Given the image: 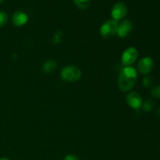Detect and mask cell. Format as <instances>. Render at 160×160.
<instances>
[{
  "label": "cell",
  "mask_w": 160,
  "mask_h": 160,
  "mask_svg": "<svg viewBox=\"0 0 160 160\" xmlns=\"http://www.w3.org/2000/svg\"><path fill=\"white\" fill-rule=\"evenodd\" d=\"M151 95L154 98H160V86H154L151 90Z\"/></svg>",
  "instance_id": "15"
},
{
  "label": "cell",
  "mask_w": 160,
  "mask_h": 160,
  "mask_svg": "<svg viewBox=\"0 0 160 160\" xmlns=\"http://www.w3.org/2000/svg\"><path fill=\"white\" fill-rule=\"evenodd\" d=\"M8 21V15L4 11H0V27L6 25Z\"/></svg>",
  "instance_id": "13"
},
{
  "label": "cell",
  "mask_w": 160,
  "mask_h": 160,
  "mask_svg": "<svg viewBox=\"0 0 160 160\" xmlns=\"http://www.w3.org/2000/svg\"><path fill=\"white\" fill-rule=\"evenodd\" d=\"M0 160H10V159H9L8 158H0Z\"/></svg>",
  "instance_id": "18"
},
{
  "label": "cell",
  "mask_w": 160,
  "mask_h": 160,
  "mask_svg": "<svg viewBox=\"0 0 160 160\" xmlns=\"http://www.w3.org/2000/svg\"><path fill=\"white\" fill-rule=\"evenodd\" d=\"M3 1H4V0H0V3L3 2Z\"/></svg>",
  "instance_id": "20"
},
{
  "label": "cell",
  "mask_w": 160,
  "mask_h": 160,
  "mask_svg": "<svg viewBox=\"0 0 160 160\" xmlns=\"http://www.w3.org/2000/svg\"><path fill=\"white\" fill-rule=\"evenodd\" d=\"M138 81V73L132 67H126L121 70L118 77L117 85L121 92H127L134 88Z\"/></svg>",
  "instance_id": "1"
},
{
  "label": "cell",
  "mask_w": 160,
  "mask_h": 160,
  "mask_svg": "<svg viewBox=\"0 0 160 160\" xmlns=\"http://www.w3.org/2000/svg\"><path fill=\"white\" fill-rule=\"evenodd\" d=\"M127 102L132 109H138L142 106V98L137 92H131L127 95Z\"/></svg>",
  "instance_id": "7"
},
{
  "label": "cell",
  "mask_w": 160,
  "mask_h": 160,
  "mask_svg": "<svg viewBox=\"0 0 160 160\" xmlns=\"http://www.w3.org/2000/svg\"><path fill=\"white\" fill-rule=\"evenodd\" d=\"M57 67V63L53 59H48L45 61L42 65V70L46 73H50L54 71Z\"/></svg>",
  "instance_id": "10"
},
{
  "label": "cell",
  "mask_w": 160,
  "mask_h": 160,
  "mask_svg": "<svg viewBox=\"0 0 160 160\" xmlns=\"http://www.w3.org/2000/svg\"><path fill=\"white\" fill-rule=\"evenodd\" d=\"M63 160H81L79 157H78L77 156L74 155H67V156H65Z\"/></svg>",
  "instance_id": "17"
},
{
  "label": "cell",
  "mask_w": 160,
  "mask_h": 160,
  "mask_svg": "<svg viewBox=\"0 0 160 160\" xmlns=\"http://www.w3.org/2000/svg\"><path fill=\"white\" fill-rule=\"evenodd\" d=\"M142 82H143V84L145 87L151 88L153 85V83H154V79L151 76H145L143 78V81Z\"/></svg>",
  "instance_id": "12"
},
{
  "label": "cell",
  "mask_w": 160,
  "mask_h": 160,
  "mask_svg": "<svg viewBox=\"0 0 160 160\" xmlns=\"http://www.w3.org/2000/svg\"><path fill=\"white\" fill-rule=\"evenodd\" d=\"M81 70L77 66L70 65L64 67L60 72V76L68 82H77L81 78Z\"/></svg>",
  "instance_id": "2"
},
{
  "label": "cell",
  "mask_w": 160,
  "mask_h": 160,
  "mask_svg": "<svg viewBox=\"0 0 160 160\" xmlns=\"http://www.w3.org/2000/svg\"><path fill=\"white\" fill-rule=\"evenodd\" d=\"M154 67V62L152 59L148 56L142 58L138 63V70L142 74L147 75L153 70Z\"/></svg>",
  "instance_id": "6"
},
{
  "label": "cell",
  "mask_w": 160,
  "mask_h": 160,
  "mask_svg": "<svg viewBox=\"0 0 160 160\" xmlns=\"http://www.w3.org/2000/svg\"><path fill=\"white\" fill-rule=\"evenodd\" d=\"M118 21L113 20H108L100 28V34L104 38H109L113 37L117 33Z\"/></svg>",
  "instance_id": "3"
},
{
  "label": "cell",
  "mask_w": 160,
  "mask_h": 160,
  "mask_svg": "<svg viewBox=\"0 0 160 160\" xmlns=\"http://www.w3.org/2000/svg\"><path fill=\"white\" fill-rule=\"evenodd\" d=\"M138 57V52L134 47H128L123 51L121 56V62L126 67H131Z\"/></svg>",
  "instance_id": "4"
},
{
  "label": "cell",
  "mask_w": 160,
  "mask_h": 160,
  "mask_svg": "<svg viewBox=\"0 0 160 160\" xmlns=\"http://www.w3.org/2000/svg\"><path fill=\"white\" fill-rule=\"evenodd\" d=\"M142 108H143L144 111L145 112H150V111L152 109L153 107V103L152 102L150 101V100H147L145 102L142 103Z\"/></svg>",
  "instance_id": "16"
},
{
  "label": "cell",
  "mask_w": 160,
  "mask_h": 160,
  "mask_svg": "<svg viewBox=\"0 0 160 160\" xmlns=\"http://www.w3.org/2000/svg\"><path fill=\"white\" fill-rule=\"evenodd\" d=\"M74 4L80 9H86L90 6L91 0H73Z\"/></svg>",
  "instance_id": "11"
},
{
  "label": "cell",
  "mask_w": 160,
  "mask_h": 160,
  "mask_svg": "<svg viewBox=\"0 0 160 160\" xmlns=\"http://www.w3.org/2000/svg\"><path fill=\"white\" fill-rule=\"evenodd\" d=\"M128 14V6L123 2H117L112 7L111 11V15H112L113 20L119 21L126 17Z\"/></svg>",
  "instance_id": "5"
},
{
  "label": "cell",
  "mask_w": 160,
  "mask_h": 160,
  "mask_svg": "<svg viewBox=\"0 0 160 160\" xmlns=\"http://www.w3.org/2000/svg\"><path fill=\"white\" fill-rule=\"evenodd\" d=\"M157 113H158V115H159V117H160V109H159V110H158V112H157Z\"/></svg>",
  "instance_id": "19"
},
{
  "label": "cell",
  "mask_w": 160,
  "mask_h": 160,
  "mask_svg": "<svg viewBox=\"0 0 160 160\" xmlns=\"http://www.w3.org/2000/svg\"><path fill=\"white\" fill-rule=\"evenodd\" d=\"M133 23L129 20H124L118 24L117 34L120 38H126L132 31Z\"/></svg>",
  "instance_id": "8"
},
{
  "label": "cell",
  "mask_w": 160,
  "mask_h": 160,
  "mask_svg": "<svg viewBox=\"0 0 160 160\" xmlns=\"http://www.w3.org/2000/svg\"><path fill=\"white\" fill-rule=\"evenodd\" d=\"M12 21L15 26L22 27L28 21V16L25 12L21 10L16 11L12 17Z\"/></svg>",
  "instance_id": "9"
},
{
  "label": "cell",
  "mask_w": 160,
  "mask_h": 160,
  "mask_svg": "<svg viewBox=\"0 0 160 160\" xmlns=\"http://www.w3.org/2000/svg\"><path fill=\"white\" fill-rule=\"evenodd\" d=\"M62 33L61 31H57L56 33L54 34L52 37V40L53 42L55 44H59L61 42H62Z\"/></svg>",
  "instance_id": "14"
}]
</instances>
